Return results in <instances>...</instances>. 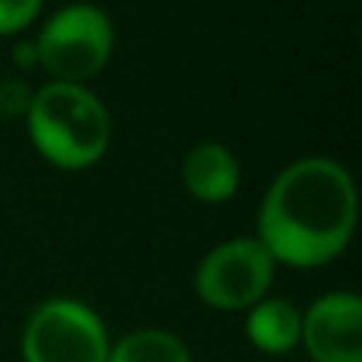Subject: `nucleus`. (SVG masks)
<instances>
[{"instance_id":"f257e3e1","label":"nucleus","mask_w":362,"mask_h":362,"mask_svg":"<svg viewBox=\"0 0 362 362\" xmlns=\"http://www.w3.org/2000/svg\"><path fill=\"white\" fill-rule=\"evenodd\" d=\"M356 181L327 156L289 163L270 181L257 210V242L276 264L312 270L337 261L356 232Z\"/></svg>"},{"instance_id":"f03ea898","label":"nucleus","mask_w":362,"mask_h":362,"mask_svg":"<svg viewBox=\"0 0 362 362\" xmlns=\"http://www.w3.org/2000/svg\"><path fill=\"white\" fill-rule=\"evenodd\" d=\"M25 131L45 163L64 172L95 165L112 144V118L102 99L83 83L48 80L32 93Z\"/></svg>"},{"instance_id":"7ed1b4c3","label":"nucleus","mask_w":362,"mask_h":362,"mask_svg":"<svg viewBox=\"0 0 362 362\" xmlns=\"http://www.w3.org/2000/svg\"><path fill=\"white\" fill-rule=\"evenodd\" d=\"M35 57L38 67L57 83H83L102 74L115 51V25L102 6L67 4L48 16L38 29Z\"/></svg>"},{"instance_id":"20e7f679","label":"nucleus","mask_w":362,"mask_h":362,"mask_svg":"<svg viewBox=\"0 0 362 362\" xmlns=\"http://www.w3.org/2000/svg\"><path fill=\"white\" fill-rule=\"evenodd\" d=\"M108 346L102 315L70 296L38 302L19 334L23 362H105Z\"/></svg>"},{"instance_id":"39448f33","label":"nucleus","mask_w":362,"mask_h":362,"mask_svg":"<svg viewBox=\"0 0 362 362\" xmlns=\"http://www.w3.org/2000/svg\"><path fill=\"white\" fill-rule=\"evenodd\" d=\"M276 261L255 235L226 238L200 257L194 293L213 312H248L274 286Z\"/></svg>"},{"instance_id":"423d86ee","label":"nucleus","mask_w":362,"mask_h":362,"mask_svg":"<svg viewBox=\"0 0 362 362\" xmlns=\"http://www.w3.org/2000/svg\"><path fill=\"white\" fill-rule=\"evenodd\" d=\"M312 362H362V299L350 289L325 293L302 312V340Z\"/></svg>"},{"instance_id":"0eeeda50","label":"nucleus","mask_w":362,"mask_h":362,"mask_svg":"<svg viewBox=\"0 0 362 362\" xmlns=\"http://www.w3.org/2000/svg\"><path fill=\"white\" fill-rule=\"evenodd\" d=\"M181 185L200 204H226L242 185V165L226 144L204 140L181 159Z\"/></svg>"},{"instance_id":"6e6552de","label":"nucleus","mask_w":362,"mask_h":362,"mask_svg":"<svg viewBox=\"0 0 362 362\" xmlns=\"http://www.w3.org/2000/svg\"><path fill=\"white\" fill-rule=\"evenodd\" d=\"M245 340L264 356H286L302 340V308L289 299L264 296L245 315Z\"/></svg>"},{"instance_id":"1a4fd4ad","label":"nucleus","mask_w":362,"mask_h":362,"mask_svg":"<svg viewBox=\"0 0 362 362\" xmlns=\"http://www.w3.org/2000/svg\"><path fill=\"white\" fill-rule=\"evenodd\" d=\"M105 362H191V350L165 327H140L115 340Z\"/></svg>"},{"instance_id":"9d476101","label":"nucleus","mask_w":362,"mask_h":362,"mask_svg":"<svg viewBox=\"0 0 362 362\" xmlns=\"http://www.w3.org/2000/svg\"><path fill=\"white\" fill-rule=\"evenodd\" d=\"M45 0H0V35H16L38 19Z\"/></svg>"},{"instance_id":"9b49d317","label":"nucleus","mask_w":362,"mask_h":362,"mask_svg":"<svg viewBox=\"0 0 362 362\" xmlns=\"http://www.w3.org/2000/svg\"><path fill=\"white\" fill-rule=\"evenodd\" d=\"M32 102V86L19 76H4L0 80V115L4 118H25Z\"/></svg>"},{"instance_id":"f8f14e48","label":"nucleus","mask_w":362,"mask_h":362,"mask_svg":"<svg viewBox=\"0 0 362 362\" xmlns=\"http://www.w3.org/2000/svg\"><path fill=\"white\" fill-rule=\"evenodd\" d=\"M13 61H16L19 70H29V67H38V57H35V42H19L13 48Z\"/></svg>"}]
</instances>
